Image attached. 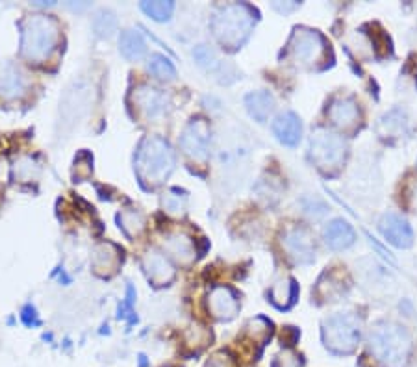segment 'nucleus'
<instances>
[{
	"mask_svg": "<svg viewBox=\"0 0 417 367\" xmlns=\"http://www.w3.org/2000/svg\"><path fill=\"white\" fill-rule=\"evenodd\" d=\"M369 351L382 367H406L412 356V336L394 321H379L367 336Z\"/></svg>",
	"mask_w": 417,
	"mask_h": 367,
	"instance_id": "f257e3e1",
	"label": "nucleus"
},
{
	"mask_svg": "<svg viewBox=\"0 0 417 367\" xmlns=\"http://www.w3.org/2000/svg\"><path fill=\"white\" fill-rule=\"evenodd\" d=\"M256 23V11L248 4L221 6L211 15V32L228 50H238L248 39Z\"/></svg>",
	"mask_w": 417,
	"mask_h": 367,
	"instance_id": "f03ea898",
	"label": "nucleus"
},
{
	"mask_svg": "<svg viewBox=\"0 0 417 367\" xmlns=\"http://www.w3.org/2000/svg\"><path fill=\"white\" fill-rule=\"evenodd\" d=\"M176 156L171 145L162 137H147L136 156L137 174L143 182L162 184L174 169Z\"/></svg>",
	"mask_w": 417,
	"mask_h": 367,
	"instance_id": "7ed1b4c3",
	"label": "nucleus"
},
{
	"mask_svg": "<svg viewBox=\"0 0 417 367\" xmlns=\"http://www.w3.org/2000/svg\"><path fill=\"white\" fill-rule=\"evenodd\" d=\"M60 39L56 19L48 15H32L23 26V54L30 61H45L51 58Z\"/></svg>",
	"mask_w": 417,
	"mask_h": 367,
	"instance_id": "20e7f679",
	"label": "nucleus"
},
{
	"mask_svg": "<svg viewBox=\"0 0 417 367\" xmlns=\"http://www.w3.org/2000/svg\"><path fill=\"white\" fill-rule=\"evenodd\" d=\"M310 158L319 171L327 174L338 173L347 158V143L328 128H317L310 137Z\"/></svg>",
	"mask_w": 417,
	"mask_h": 367,
	"instance_id": "39448f33",
	"label": "nucleus"
},
{
	"mask_svg": "<svg viewBox=\"0 0 417 367\" xmlns=\"http://www.w3.org/2000/svg\"><path fill=\"white\" fill-rule=\"evenodd\" d=\"M323 344L336 354H349L360 341V321L354 314H334L323 321Z\"/></svg>",
	"mask_w": 417,
	"mask_h": 367,
	"instance_id": "423d86ee",
	"label": "nucleus"
},
{
	"mask_svg": "<svg viewBox=\"0 0 417 367\" xmlns=\"http://www.w3.org/2000/svg\"><path fill=\"white\" fill-rule=\"evenodd\" d=\"M287 54L299 65L315 67L327 60L328 43L317 30L299 26L291 33L290 43H287Z\"/></svg>",
	"mask_w": 417,
	"mask_h": 367,
	"instance_id": "0eeeda50",
	"label": "nucleus"
},
{
	"mask_svg": "<svg viewBox=\"0 0 417 367\" xmlns=\"http://www.w3.org/2000/svg\"><path fill=\"white\" fill-rule=\"evenodd\" d=\"M210 139L211 130L206 119L193 117L184 128L182 137H180V147L182 151L197 161H204L210 154Z\"/></svg>",
	"mask_w": 417,
	"mask_h": 367,
	"instance_id": "6e6552de",
	"label": "nucleus"
},
{
	"mask_svg": "<svg viewBox=\"0 0 417 367\" xmlns=\"http://www.w3.org/2000/svg\"><path fill=\"white\" fill-rule=\"evenodd\" d=\"M282 247L295 264H310L315 258V245L312 235L302 226H291L282 235Z\"/></svg>",
	"mask_w": 417,
	"mask_h": 367,
	"instance_id": "1a4fd4ad",
	"label": "nucleus"
},
{
	"mask_svg": "<svg viewBox=\"0 0 417 367\" xmlns=\"http://www.w3.org/2000/svg\"><path fill=\"white\" fill-rule=\"evenodd\" d=\"M380 234L384 235V240L391 243L397 249H408L413 243L412 226L408 225L406 219H403L397 213H386L379 223Z\"/></svg>",
	"mask_w": 417,
	"mask_h": 367,
	"instance_id": "9d476101",
	"label": "nucleus"
},
{
	"mask_svg": "<svg viewBox=\"0 0 417 367\" xmlns=\"http://www.w3.org/2000/svg\"><path fill=\"white\" fill-rule=\"evenodd\" d=\"M327 115L334 127L342 130H354L360 122V108L351 97H336L327 110Z\"/></svg>",
	"mask_w": 417,
	"mask_h": 367,
	"instance_id": "9b49d317",
	"label": "nucleus"
},
{
	"mask_svg": "<svg viewBox=\"0 0 417 367\" xmlns=\"http://www.w3.org/2000/svg\"><path fill=\"white\" fill-rule=\"evenodd\" d=\"M208 312L216 319L230 321L234 319L239 312V299L228 286H216L208 295Z\"/></svg>",
	"mask_w": 417,
	"mask_h": 367,
	"instance_id": "f8f14e48",
	"label": "nucleus"
},
{
	"mask_svg": "<svg viewBox=\"0 0 417 367\" xmlns=\"http://www.w3.org/2000/svg\"><path fill=\"white\" fill-rule=\"evenodd\" d=\"M143 271L154 286H167L174 278V265L171 260L156 249H150L143 256Z\"/></svg>",
	"mask_w": 417,
	"mask_h": 367,
	"instance_id": "ddd939ff",
	"label": "nucleus"
},
{
	"mask_svg": "<svg viewBox=\"0 0 417 367\" xmlns=\"http://www.w3.org/2000/svg\"><path fill=\"white\" fill-rule=\"evenodd\" d=\"M122 262V250L119 249L117 245L110 243H100L95 247L93 256H91V265H93V271L99 277H112L117 267Z\"/></svg>",
	"mask_w": 417,
	"mask_h": 367,
	"instance_id": "4468645a",
	"label": "nucleus"
},
{
	"mask_svg": "<svg viewBox=\"0 0 417 367\" xmlns=\"http://www.w3.org/2000/svg\"><path fill=\"white\" fill-rule=\"evenodd\" d=\"M134 102H136L137 110L141 115L147 119H156L167 108V97L156 87L150 85H139L134 93Z\"/></svg>",
	"mask_w": 417,
	"mask_h": 367,
	"instance_id": "2eb2a0df",
	"label": "nucleus"
},
{
	"mask_svg": "<svg viewBox=\"0 0 417 367\" xmlns=\"http://www.w3.org/2000/svg\"><path fill=\"white\" fill-rule=\"evenodd\" d=\"M349 287V278L343 271L338 269H332V271H327L323 273V277L319 278L317 287H315V293L321 301H339L342 297L347 295Z\"/></svg>",
	"mask_w": 417,
	"mask_h": 367,
	"instance_id": "dca6fc26",
	"label": "nucleus"
},
{
	"mask_svg": "<svg viewBox=\"0 0 417 367\" xmlns=\"http://www.w3.org/2000/svg\"><path fill=\"white\" fill-rule=\"evenodd\" d=\"M273 134L277 136L280 143L287 147H295L300 142L302 136V124L300 119L293 112L280 113L275 121H273Z\"/></svg>",
	"mask_w": 417,
	"mask_h": 367,
	"instance_id": "f3484780",
	"label": "nucleus"
},
{
	"mask_svg": "<svg viewBox=\"0 0 417 367\" xmlns=\"http://www.w3.org/2000/svg\"><path fill=\"white\" fill-rule=\"evenodd\" d=\"M354 240H357V235H354L352 226L343 219H336L324 228V241L334 250L349 249L354 243Z\"/></svg>",
	"mask_w": 417,
	"mask_h": 367,
	"instance_id": "a211bd4d",
	"label": "nucleus"
},
{
	"mask_svg": "<svg viewBox=\"0 0 417 367\" xmlns=\"http://www.w3.org/2000/svg\"><path fill=\"white\" fill-rule=\"evenodd\" d=\"M165 250L173 258L180 260V264H191L195 260V255H197L195 241L182 232H174V234H169L165 238Z\"/></svg>",
	"mask_w": 417,
	"mask_h": 367,
	"instance_id": "6ab92c4d",
	"label": "nucleus"
},
{
	"mask_svg": "<svg viewBox=\"0 0 417 367\" xmlns=\"http://www.w3.org/2000/svg\"><path fill=\"white\" fill-rule=\"evenodd\" d=\"M297 293H299V287H297L295 280L293 278H282V280L273 284V287L269 289V301L280 310H287L297 301Z\"/></svg>",
	"mask_w": 417,
	"mask_h": 367,
	"instance_id": "aec40b11",
	"label": "nucleus"
},
{
	"mask_svg": "<svg viewBox=\"0 0 417 367\" xmlns=\"http://www.w3.org/2000/svg\"><path fill=\"white\" fill-rule=\"evenodd\" d=\"M245 106H247L250 117H254L258 122H263L268 121L273 108H275V99L268 91H254V93H248L245 97Z\"/></svg>",
	"mask_w": 417,
	"mask_h": 367,
	"instance_id": "412c9836",
	"label": "nucleus"
},
{
	"mask_svg": "<svg viewBox=\"0 0 417 367\" xmlns=\"http://www.w3.org/2000/svg\"><path fill=\"white\" fill-rule=\"evenodd\" d=\"M379 134L382 137H398L406 134L408 130V117L403 110H391L379 121L376 127Z\"/></svg>",
	"mask_w": 417,
	"mask_h": 367,
	"instance_id": "4be33fe9",
	"label": "nucleus"
},
{
	"mask_svg": "<svg viewBox=\"0 0 417 367\" xmlns=\"http://www.w3.org/2000/svg\"><path fill=\"white\" fill-rule=\"evenodd\" d=\"M119 48H121L122 56L134 61L141 60L147 52L145 39L137 30H125L119 39Z\"/></svg>",
	"mask_w": 417,
	"mask_h": 367,
	"instance_id": "5701e85b",
	"label": "nucleus"
},
{
	"mask_svg": "<svg viewBox=\"0 0 417 367\" xmlns=\"http://www.w3.org/2000/svg\"><path fill=\"white\" fill-rule=\"evenodd\" d=\"M117 221L122 232L128 238H137L143 232V228H145V217H143L141 212H137V210H125V212H121L117 216Z\"/></svg>",
	"mask_w": 417,
	"mask_h": 367,
	"instance_id": "b1692460",
	"label": "nucleus"
},
{
	"mask_svg": "<svg viewBox=\"0 0 417 367\" xmlns=\"http://www.w3.org/2000/svg\"><path fill=\"white\" fill-rule=\"evenodd\" d=\"M149 71L159 80H174L176 69L169 60L162 54H152L149 60Z\"/></svg>",
	"mask_w": 417,
	"mask_h": 367,
	"instance_id": "393cba45",
	"label": "nucleus"
},
{
	"mask_svg": "<svg viewBox=\"0 0 417 367\" xmlns=\"http://www.w3.org/2000/svg\"><path fill=\"white\" fill-rule=\"evenodd\" d=\"M115 28H117V17L110 10H100L95 15L93 30L99 38H112Z\"/></svg>",
	"mask_w": 417,
	"mask_h": 367,
	"instance_id": "a878e982",
	"label": "nucleus"
},
{
	"mask_svg": "<svg viewBox=\"0 0 417 367\" xmlns=\"http://www.w3.org/2000/svg\"><path fill=\"white\" fill-rule=\"evenodd\" d=\"M141 10L154 21H167L174 11V2H141Z\"/></svg>",
	"mask_w": 417,
	"mask_h": 367,
	"instance_id": "bb28decb",
	"label": "nucleus"
},
{
	"mask_svg": "<svg viewBox=\"0 0 417 367\" xmlns=\"http://www.w3.org/2000/svg\"><path fill=\"white\" fill-rule=\"evenodd\" d=\"M0 90L4 91L8 97H17V95L23 93L24 82H23V76L19 75V71L10 69V73L4 76V82L0 84ZM2 91H0V93H2Z\"/></svg>",
	"mask_w": 417,
	"mask_h": 367,
	"instance_id": "cd10ccee",
	"label": "nucleus"
},
{
	"mask_svg": "<svg viewBox=\"0 0 417 367\" xmlns=\"http://www.w3.org/2000/svg\"><path fill=\"white\" fill-rule=\"evenodd\" d=\"M93 158H91L88 152H80L75 160V179H78V182H82L84 179H88L93 171Z\"/></svg>",
	"mask_w": 417,
	"mask_h": 367,
	"instance_id": "c85d7f7f",
	"label": "nucleus"
},
{
	"mask_svg": "<svg viewBox=\"0 0 417 367\" xmlns=\"http://www.w3.org/2000/svg\"><path fill=\"white\" fill-rule=\"evenodd\" d=\"M186 206V195H182L179 189H173L164 197V208L171 213H182Z\"/></svg>",
	"mask_w": 417,
	"mask_h": 367,
	"instance_id": "c756f323",
	"label": "nucleus"
},
{
	"mask_svg": "<svg viewBox=\"0 0 417 367\" xmlns=\"http://www.w3.org/2000/svg\"><path fill=\"white\" fill-rule=\"evenodd\" d=\"M193 56H195V60L199 61V65L202 67H216V52L211 50L210 47H206V45H199L195 50H193Z\"/></svg>",
	"mask_w": 417,
	"mask_h": 367,
	"instance_id": "7c9ffc66",
	"label": "nucleus"
},
{
	"mask_svg": "<svg viewBox=\"0 0 417 367\" xmlns=\"http://www.w3.org/2000/svg\"><path fill=\"white\" fill-rule=\"evenodd\" d=\"M21 317H23V323L26 326H39V325H41V321H39L38 314H36V308H33L32 304L24 306V310H23V314H21Z\"/></svg>",
	"mask_w": 417,
	"mask_h": 367,
	"instance_id": "2f4dec72",
	"label": "nucleus"
},
{
	"mask_svg": "<svg viewBox=\"0 0 417 367\" xmlns=\"http://www.w3.org/2000/svg\"><path fill=\"white\" fill-rule=\"evenodd\" d=\"M208 367H232V360L225 353H219L208 362Z\"/></svg>",
	"mask_w": 417,
	"mask_h": 367,
	"instance_id": "473e14b6",
	"label": "nucleus"
},
{
	"mask_svg": "<svg viewBox=\"0 0 417 367\" xmlns=\"http://www.w3.org/2000/svg\"><path fill=\"white\" fill-rule=\"evenodd\" d=\"M297 6H299V4H297V2H293V4H284V6H282V4H275V8H277L278 11H282V14H287V11H293V10H295Z\"/></svg>",
	"mask_w": 417,
	"mask_h": 367,
	"instance_id": "72a5a7b5",
	"label": "nucleus"
}]
</instances>
